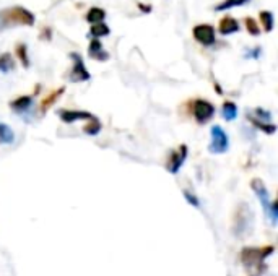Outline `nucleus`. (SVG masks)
I'll use <instances>...</instances> for the list:
<instances>
[{"label": "nucleus", "instance_id": "nucleus-15", "mask_svg": "<svg viewBox=\"0 0 278 276\" xmlns=\"http://www.w3.org/2000/svg\"><path fill=\"white\" fill-rule=\"evenodd\" d=\"M222 114L225 120H234L237 117V106L231 101H225L222 108Z\"/></svg>", "mask_w": 278, "mask_h": 276}, {"label": "nucleus", "instance_id": "nucleus-9", "mask_svg": "<svg viewBox=\"0 0 278 276\" xmlns=\"http://www.w3.org/2000/svg\"><path fill=\"white\" fill-rule=\"evenodd\" d=\"M59 116L65 123H73L76 120H91L94 119V116L91 112L86 111H69V109H62L59 111Z\"/></svg>", "mask_w": 278, "mask_h": 276}, {"label": "nucleus", "instance_id": "nucleus-20", "mask_svg": "<svg viewBox=\"0 0 278 276\" xmlns=\"http://www.w3.org/2000/svg\"><path fill=\"white\" fill-rule=\"evenodd\" d=\"M261 22H262V26L267 33H270L273 30V13L272 12H261Z\"/></svg>", "mask_w": 278, "mask_h": 276}, {"label": "nucleus", "instance_id": "nucleus-12", "mask_svg": "<svg viewBox=\"0 0 278 276\" xmlns=\"http://www.w3.org/2000/svg\"><path fill=\"white\" fill-rule=\"evenodd\" d=\"M31 104H33L31 96H20V98H16L15 101L10 102V108L15 112H25V111H28L31 108Z\"/></svg>", "mask_w": 278, "mask_h": 276}, {"label": "nucleus", "instance_id": "nucleus-11", "mask_svg": "<svg viewBox=\"0 0 278 276\" xmlns=\"http://www.w3.org/2000/svg\"><path fill=\"white\" fill-rule=\"evenodd\" d=\"M218 30L222 34L228 36V34H233V33H237L239 31V23L234 20L233 16H225L220 20V25H218Z\"/></svg>", "mask_w": 278, "mask_h": 276}, {"label": "nucleus", "instance_id": "nucleus-26", "mask_svg": "<svg viewBox=\"0 0 278 276\" xmlns=\"http://www.w3.org/2000/svg\"><path fill=\"white\" fill-rule=\"evenodd\" d=\"M138 7L142 8V12H145V13H150V12H151V7H150V5H143V4H138Z\"/></svg>", "mask_w": 278, "mask_h": 276}, {"label": "nucleus", "instance_id": "nucleus-1", "mask_svg": "<svg viewBox=\"0 0 278 276\" xmlns=\"http://www.w3.org/2000/svg\"><path fill=\"white\" fill-rule=\"evenodd\" d=\"M272 253H273L272 245L261 247V249H257V247H244L241 250V255H239V259H241V263L247 270H251V271L255 270V273L259 276V273H262V270H264L262 262Z\"/></svg>", "mask_w": 278, "mask_h": 276}, {"label": "nucleus", "instance_id": "nucleus-16", "mask_svg": "<svg viewBox=\"0 0 278 276\" xmlns=\"http://www.w3.org/2000/svg\"><path fill=\"white\" fill-rule=\"evenodd\" d=\"M111 30L106 23H96V25H91V30H90V34L94 37V39H98V37H103V36H109Z\"/></svg>", "mask_w": 278, "mask_h": 276}, {"label": "nucleus", "instance_id": "nucleus-22", "mask_svg": "<svg viewBox=\"0 0 278 276\" xmlns=\"http://www.w3.org/2000/svg\"><path fill=\"white\" fill-rule=\"evenodd\" d=\"M100 130H101V122H100L96 117L88 120V123H86L85 129H83V132L88 133V135H98Z\"/></svg>", "mask_w": 278, "mask_h": 276}, {"label": "nucleus", "instance_id": "nucleus-4", "mask_svg": "<svg viewBox=\"0 0 278 276\" xmlns=\"http://www.w3.org/2000/svg\"><path fill=\"white\" fill-rule=\"evenodd\" d=\"M194 117L198 123H207L215 114V106L207 99H195L194 101Z\"/></svg>", "mask_w": 278, "mask_h": 276}, {"label": "nucleus", "instance_id": "nucleus-6", "mask_svg": "<svg viewBox=\"0 0 278 276\" xmlns=\"http://www.w3.org/2000/svg\"><path fill=\"white\" fill-rule=\"evenodd\" d=\"M70 57L73 59V69L70 70V75H69L70 81L78 83V81H86V80H90L91 75L88 73V70H86V67H85V63H83V59H82V57H80L78 54H76V52L70 54Z\"/></svg>", "mask_w": 278, "mask_h": 276}, {"label": "nucleus", "instance_id": "nucleus-7", "mask_svg": "<svg viewBox=\"0 0 278 276\" xmlns=\"http://www.w3.org/2000/svg\"><path fill=\"white\" fill-rule=\"evenodd\" d=\"M194 39L202 46H212L215 43V28L212 25H197L194 30Z\"/></svg>", "mask_w": 278, "mask_h": 276}, {"label": "nucleus", "instance_id": "nucleus-23", "mask_svg": "<svg viewBox=\"0 0 278 276\" xmlns=\"http://www.w3.org/2000/svg\"><path fill=\"white\" fill-rule=\"evenodd\" d=\"M249 120H251L254 125L257 127V129H261L262 132H265V133H268V135H272V133H275V130H276V127L273 125V123H268V122H261V120H257V119H254V117H249Z\"/></svg>", "mask_w": 278, "mask_h": 276}, {"label": "nucleus", "instance_id": "nucleus-24", "mask_svg": "<svg viewBox=\"0 0 278 276\" xmlns=\"http://www.w3.org/2000/svg\"><path fill=\"white\" fill-rule=\"evenodd\" d=\"M244 23H246V28H247L249 34H252V36H259V33H261V28H259V25H257V22L254 20V18L247 16L246 20H244Z\"/></svg>", "mask_w": 278, "mask_h": 276}, {"label": "nucleus", "instance_id": "nucleus-19", "mask_svg": "<svg viewBox=\"0 0 278 276\" xmlns=\"http://www.w3.org/2000/svg\"><path fill=\"white\" fill-rule=\"evenodd\" d=\"M13 140H15V135L12 129L5 125V123H0V141H2V143H12Z\"/></svg>", "mask_w": 278, "mask_h": 276}, {"label": "nucleus", "instance_id": "nucleus-2", "mask_svg": "<svg viewBox=\"0 0 278 276\" xmlns=\"http://www.w3.org/2000/svg\"><path fill=\"white\" fill-rule=\"evenodd\" d=\"M34 15L23 7H10L0 12V28L10 26H33Z\"/></svg>", "mask_w": 278, "mask_h": 276}, {"label": "nucleus", "instance_id": "nucleus-8", "mask_svg": "<svg viewBox=\"0 0 278 276\" xmlns=\"http://www.w3.org/2000/svg\"><path fill=\"white\" fill-rule=\"evenodd\" d=\"M251 188L257 195L259 202H261V205L264 208V211L268 213V210H270V206H272V202H270V198H268V190H267L265 184L262 182L261 179H252L251 180Z\"/></svg>", "mask_w": 278, "mask_h": 276}, {"label": "nucleus", "instance_id": "nucleus-5", "mask_svg": "<svg viewBox=\"0 0 278 276\" xmlns=\"http://www.w3.org/2000/svg\"><path fill=\"white\" fill-rule=\"evenodd\" d=\"M187 153H189V150H187L186 145H181L176 151H172V153L169 155V158H168V163H166L168 173H171V174H177V173H179V169L182 167V164L186 163Z\"/></svg>", "mask_w": 278, "mask_h": 276}, {"label": "nucleus", "instance_id": "nucleus-3", "mask_svg": "<svg viewBox=\"0 0 278 276\" xmlns=\"http://www.w3.org/2000/svg\"><path fill=\"white\" fill-rule=\"evenodd\" d=\"M210 135H212V143H210V146H208L210 153H215V155L226 153L228 148H229L228 133L220 125H213L212 130H210Z\"/></svg>", "mask_w": 278, "mask_h": 276}, {"label": "nucleus", "instance_id": "nucleus-13", "mask_svg": "<svg viewBox=\"0 0 278 276\" xmlns=\"http://www.w3.org/2000/svg\"><path fill=\"white\" fill-rule=\"evenodd\" d=\"M104 18H106V12L103 10L100 7H93L86 13V22L91 23V25H96V23H103Z\"/></svg>", "mask_w": 278, "mask_h": 276}, {"label": "nucleus", "instance_id": "nucleus-14", "mask_svg": "<svg viewBox=\"0 0 278 276\" xmlns=\"http://www.w3.org/2000/svg\"><path fill=\"white\" fill-rule=\"evenodd\" d=\"M65 91V88H59V90H55V91H52L49 96H46L44 99H43V102H41V112H46L47 109H49L52 104L59 99L61 96H62V93Z\"/></svg>", "mask_w": 278, "mask_h": 276}, {"label": "nucleus", "instance_id": "nucleus-17", "mask_svg": "<svg viewBox=\"0 0 278 276\" xmlns=\"http://www.w3.org/2000/svg\"><path fill=\"white\" fill-rule=\"evenodd\" d=\"M251 0H225L223 4H220L215 7V10L216 12H223V10H229V8H233V7H241V5H246L249 4Z\"/></svg>", "mask_w": 278, "mask_h": 276}, {"label": "nucleus", "instance_id": "nucleus-25", "mask_svg": "<svg viewBox=\"0 0 278 276\" xmlns=\"http://www.w3.org/2000/svg\"><path fill=\"white\" fill-rule=\"evenodd\" d=\"M184 197H186V200L190 203V205H194V206H200V202L195 198V195H192V194H189V192H184Z\"/></svg>", "mask_w": 278, "mask_h": 276}, {"label": "nucleus", "instance_id": "nucleus-18", "mask_svg": "<svg viewBox=\"0 0 278 276\" xmlns=\"http://www.w3.org/2000/svg\"><path fill=\"white\" fill-rule=\"evenodd\" d=\"M13 67H15V62H13L10 54H2V55H0V72L7 73V72L13 70Z\"/></svg>", "mask_w": 278, "mask_h": 276}, {"label": "nucleus", "instance_id": "nucleus-10", "mask_svg": "<svg viewBox=\"0 0 278 276\" xmlns=\"http://www.w3.org/2000/svg\"><path fill=\"white\" fill-rule=\"evenodd\" d=\"M88 54L91 59H96L100 62H106L109 59V54L103 49V44L98 41V39H93L90 43V47H88Z\"/></svg>", "mask_w": 278, "mask_h": 276}, {"label": "nucleus", "instance_id": "nucleus-21", "mask_svg": "<svg viewBox=\"0 0 278 276\" xmlns=\"http://www.w3.org/2000/svg\"><path fill=\"white\" fill-rule=\"evenodd\" d=\"M16 55H18V60L22 62V65L25 69H28V67H30V59H28V47L25 44L16 46Z\"/></svg>", "mask_w": 278, "mask_h": 276}]
</instances>
